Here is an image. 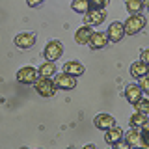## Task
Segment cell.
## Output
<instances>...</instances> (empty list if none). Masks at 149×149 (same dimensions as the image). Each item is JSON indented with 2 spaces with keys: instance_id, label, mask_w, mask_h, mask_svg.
Returning <instances> with one entry per match:
<instances>
[{
  "instance_id": "cell-15",
  "label": "cell",
  "mask_w": 149,
  "mask_h": 149,
  "mask_svg": "<svg viewBox=\"0 0 149 149\" xmlns=\"http://www.w3.org/2000/svg\"><path fill=\"white\" fill-rule=\"evenodd\" d=\"M63 73H69L73 74V77H80V74H84V65L80 62H67L63 63Z\"/></svg>"
},
{
  "instance_id": "cell-2",
  "label": "cell",
  "mask_w": 149,
  "mask_h": 149,
  "mask_svg": "<svg viewBox=\"0 0 149 149\" xmlns=\"http://www.w3.org/2000/svg\"><path fill=\"white\" fill-rule=\"evenodd\" d=\"M125 34L129 36H134L138 34L140 30H143V26H146V17L140 15V13H136V15H130L127 21H125Z\"/></svg>"
},
{
  "instance_id": "cell-11",
  "label": "cell",
  "mask_w": 149,
  "mask_h": 149,
  "mask_svg": "<svg viewBox=\"0 0 149 149\" xmlns=\"http://www.w3.org/2000/svg\"><path fill=\"white\" fill-rule=\"evenodd\" d=\"M106 43H108V36L102 34V32H93L90 41H88V45H90V49L97 50V49H102Z\"/></svg>"
},
{
  "instance_id": "cell-23",
  "label": "cell",
  "mask_w": 149,
  "mask_h": 149,
  "mask_svg": "<svg viewBox=\"0 0 149 149\" xmlns=\"http://www.w3.org/2000/svg\"><path fill=\"white\" fill-rule=\"evenodd\" d=\"M88 4H90L91 9H104L108 0H88Z\"/></svg>"
},
{
  "instance_id": "cell-9",
  "label": "cell",
  "mask_w": 149,
  "mask_h": 149,
  "mask_svg": "<svg viewBox=\"0 0 149 149\" xmlns=\"http://www.w3.org/2000/svg\"><path fill=\"white\" fill-rule=\"evenodd\" d=\"M93 125H95L97 129H101V130H106V129L116 127V119L112 118L110 114H99V116H95V119H93Z\"/></svg>"
},
{
  "instance_id": "cell-5",
  "label": "cell",
  "mask_w": 149,
  "mask_h": 149,
  "mask_svg": "<svg viewBox=\"0 0 149 149\" xmlns=\"http://www.w3.org/2000/svg\"><path fill=\"white\" fill-rule=\"evenodd\" d=\"M54 84H56V88H60V90H74V86H77V77H73V74H69V73L58 74Z\"/></svg>"
},
{
  "instance_id": "cell-10",
  "label": "cell",
  "mask_w": 149,
  "mask_h": 149,
  "mask_svg": "<svg viewBox=\"0 0 149 149\" xmlns=\"http://www.w3.org/2000/svg\"><path fill=\"white\" fill-rule=\"evenodd\" d=\"M121 138H123V130H121L119 127H112V129L104 130V142L108 143V146H116V143H119Z\"/></svg>"
},
{
  "instance_id": "cell-20",
  "label": "cell",
  "mask_w": 149,
  "mask_h": 149,
  "mask_svg": "<svg viewBox=\"0 0 149 149\" xmlns=\"http://www.w3.org/2000/svg\"><path fill=\"white\" fill-rule=\"evenodd\" d=\"M71 8L77 13H86L88 9H90V4H88V0H73V2H71Z\"/></svg>"
},
{
  "instance_id": "cell-21",
  "label": "cell",
  "mask_w": 149,
  "mask_h": 149,
  "mask_svg": "<svg viewBox=\"0 0 149 149\" xmlns=\"http://www.w3.org/2000/svg\"><path fill=\"white\" fill-rule=\"evenodd\" d=\"M140 146L149 147V123L140 129Z\"/></svg>"
},
{
  "instance_id": "cell-27",
  "label": "cell",
  "mask_w": 149,
  "mask_h": 149,
  "mask_svg": "<svg viewBox=\"0 0 149 149\" xmlns=\"http://www.w3.org/2000/svg\"><path fill=\"white\" fill-rule=\"evenodd\" d=\"M142 4L143 6H149V0H142Z\"/></svg>"
},
{
  "instance_id": "cell-4",
  "label": "cell",
  "mask_w": 149,
  "mask_h": 149,
  "mask_svg": "<svg viewBox=\"0 0 149 149\" xmlns=\"http://www.w3.org/2000/svg\"><path fill=\"white\" fill-rule=\"evenodd\" d=\"M104 19H106L104 9H91L90 8L86 11V15H84V22H86L88 26H97V24H101Z\"/></svg>"
},
{
  "instance_id": "cell-22",
  "label": "cell",
  "mask_w": 149,
  "mask_h": 149,
  "mask_svg": "<svg viewBox=\"0 0 149 149\" xmlns=\"http://www.w3.org/2000/svg\"><path fill=\"white\" fill-rule=\"evenodd\" d=\"M134 108H136V112H143V114H147V112H149V99H140L138 102H134Z\"/></svg>"
},
{
  "instance_id": "cell-14",
  "label": "cell",
  "mask_w": 149,
  "mask_h": 149,
  "mask_svg": "<svg viewBox=\"0 0 149 149\" xmlns=\"http://www.w3.org/2000/svg\"><path fill=\"white\" fill-rule=\"evenodd\" d=\"M130 73H132V77H146L149 74V63H146L143 60H140V62H134L130 65Z\"/></svg>"
},
{
  "instance_id": "cell-24",
  "label": "cell",
  "mask_w": 149,
  "mask_h": 149,
  "mask_svg": "<svg viewBox=\"0 0 149 149\" xmlns=\"http://www.w3.org/2000/svg\"><path fill=\"white\" fill-rule=\"evenodd\" d=\"M140 88H142V91L149 93V74H146V77H140Z\"/></svg>"
},
{
  "instance_id": "cell-13",
  "label": "cell",
  "mask_w": 149,
  "mask_h": 149,
  "mask_svg": "<svg viewBox=\"0 0 149 149\" xmlns=\"http://www.w3.org/2000/svg\"><path fill=\"white\" fill-rule=\"evenodd\" d=\"M91 28L88 26V24H84L82 28H78L77 32H74V41H77L78 45H88V41H90V37H91Z\"/></svg>"
},
{
  "instance_id": "cell-12",
  "label": "cell",
  "mask_w": 149,
  "mask_h": 149,
  "mask_svg": "<svg viewBox=\"0 0 149 149\" xmlns=\"http://www.w3.org/2000/svg\"><path fill=\"white\" fill-rule=\"evenodd\" d=\"M125 99H127L130 104H134V102H138L142 99V88L138 86V84H130V86L125 88Z\"/></svg>"
},
{
  "instance_id": "cell-3",
  "label": "cell",
  "mask_w": 149,
  "mask_h": 149,
  "mask_svg": "<svg viewBox=\"0 0 149 149\" xmlns=\"http://www.w3.org/2000/svg\"><path fill=\"white\" fill-rule=\"evenodd\" d=\"M63 52V45H62V41H49L45 47V50H43V54H45V58L49 60V62H54V60H58L60 56H62Z\"/></svg>"
},
{
  "instance_id": "cell-17",
  "label": "cell",
  "mask_w": 149,
  "mask_h": 149,
  "mask_svg": "<svg viewBox=\"0 0 149 149\" xmlns=\"http://www.w3.org/2000/svg\"><path fill=\"white\" fill-rule=\"evenodd\" d=\"M37 73H39V77H49L50 78L52 74H56V65H54V62H49V60H47L45 63L39 65Z\"/></svg>"
},
{
  "instance_id": "cell-26",
  "label": "cell",
  "mask_w": 149,
  "mask_h": 149,
  "mask_svg": "<svg viewBox=\"0 0 149 149\" xmlns=\"http://www.w3.org/2000/svg\"><path fill=\"white\" fill-rule=\"evenodd\" d=\"M142 60H143L146 63H149V49H146V50L142 52Z\"/></svg>"
},
{
  "instance_id": "cell-16",
  "label": "cell",
  "mask_w": 149,
  "mask_h": 149,
  "mask_svg": "<svg viewBox=\"0 0 149 149\" xmlns=\"http://www.w3.org/2000/svg\"><path fill=\"white\" fill-rule=\"evenodd\" d=\"M129 123H130V127L142 129L143 125L149 123V118H147V114H143V112H136V114H132V118L129 119Z\"/></svg>"
},
{
  "instance_id": "cell-19",
  "label": "cell",
  "mask_w": 149,
  "mask_h": 149,
  "mask_svg": "<svg viewBox=\"0 0 149 149\" xmlns=\"http://www.w3.org/2000/svg\"><path fill=\"white\" fill-rule=\"evenodd\" d=\"M125 6H127V11L130 13V15H136V13L142 11L143 4H142V0H127Z\"/></svg>"
},
{
  "instance_id": "cell-28",
  "label": "cell",
  "mask_w": 149,
  "mask_h": 149,
  "mask_svg": "<svg viewBox=\"0 0 149 149\" xmlns=\"http://www.w3.org/2000/svg\"><path fill=\"white\" fill-rule=\"evenodd\" d=\"M147 8H149V6H147Z\"/></svg>"
},
{
  "instance_id": "cell-18",
  "label": "cell",
  "mask_w": 149,
  "mask_h": 149,
  "mask_svg": "<svg viewBox=\"0 0 149 149\" xmlns=\"http://www.w3.org/2000/svg\"><path fill=\"white\" fill-rule=\"evenodd\" d=\"M125 140H127V146H136V143H140V129L130 127V130L125 134Z\"/></svg>"
},
{
  "instance_id": "cell-1",
  "label": "cell",
  "mask_w": 149,
  "mask_h": 149,
  "mask_svg": "<svg viewBox=\"0 0 149 149\" xmlns=\"http://www.w3.org/2000/svg\"><path fill=\"white\" fill-rule=\"evenodd\" d=\"M34 88L41 97H52L56 93V84L49 77H37V80L34 82Z\"/></svg>"
},
{
  "instance_id": "cell-6",
  "label": "cell",
  "mask_w": 149,
  "mask_h": 149,
  "mask_svg": "<svg viewBox=\"0 0 149 149\" xmlns=\"http://www.w3.org/2000/svg\"><path fill=\"white\" fill-rule=\"evenodd\" d=\"M37 77H39V73H37L34 67H22V69H19V73H17V80L21 84H34L37 80Z\"/></svg>"
},
{
  "instance_id": "cell-8",
  "label": "cell",
  "mask_w": 149,
  "mask_h": 149,
  "mask_svg": "<svg viewBox=\"0 0 149 149\" xmlns=\"http://www.w3.org/2000/svg\"><path fill=\"white\" fill-rule=\"evenodd\" d=\"M15 45L19 49H32L36 45V34L34 32H24V34L15 36Z\"/></svg>"
},
{
  "instance_id": "cell-7",
  "label": "cell",
  "mask_w": 149,
  "mask_h": 149,
  "mask_svg": "<svg viewBox=\"0 0 149 149\" xmlns=\"http://www.w3.org/2000/svg\"><path fill=\"white\" fill-rule=\"evenodd\" d=\"M106 36H108V41H112V43H119L125 36V26L121 24V22H112L108 26Z\"/></svg>"
},
{
  "instance_id": "cell-25",
  "label": "cell",
  "mask_w": 149,
  "mask_h": 149,
  "mask_svg": "<svg viewBox=\"0 0 149 149\" xmlns=\"http://www.w3.org/2000/svg\"><path fill=\"white\" fill-rule=\"evenodd\" d=\"M43 2H45V0H26V4L30 8H37V6H41Z\"/></svg>"
}]
</instances>
